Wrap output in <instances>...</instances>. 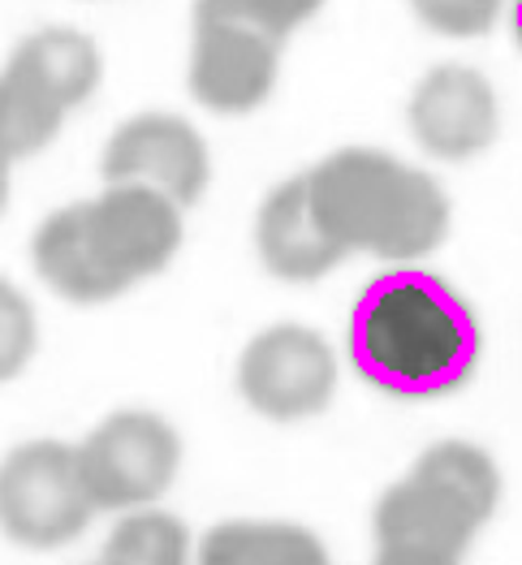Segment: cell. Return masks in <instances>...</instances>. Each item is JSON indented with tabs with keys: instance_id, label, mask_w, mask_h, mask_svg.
I'll list each match as a JSON object with an SVG mask.
<instances>
[{
	"instance_id": "obj_7",
	"label": "cell",
	"mask_w": 522,
	"mask_h": 565,
	"mask_svg": "<svg viewBox=\"0 0 522 565\" xmlns=\"http://www.w3.org/2000/svg\"><path fill=\"white\" fill-rule=\"evenodd\" d=\"M277 35L230 18L221 9L194 4V47H190V95L212 113H251L259 108L281 70Z\"/></svg>"
},
{
	"instance_id": "obj_4",
	"label": "cell",
	"mask_w": 522,
	"mask_h": 565,
	"mask_svg": "<svg viewBox=\"0 0 522 565\" xmlns=\"http://www.w3.org/2000/svg\"><path fill=\"white\" fill-rule=\"evenodd\" d=\"M95 501L78 471V449L26 440L0 462V531L22 548H61L87 531Z\"/></svg>"
},
{
	"instance_id": "obj_1",
	"label": "cell",
	"mask_w": 522,
	"mask_h": 565,
	"mask_svg": "<svg viewBox=\"0 0 522 565\" xmlns=\"http://www.w3.org/2000/svg\"><path fill=\"white\" fill-rule=\"evenodd\" d=\"M345 341L354 372L406 402L462 388L483 354L475 307L427 268H393L367 281L350 311Z\"/></svg>"
},
{
	"instance_id": "obj_19",
	"label": "cell",
	"mask_w": 522,
	"mask_h": 565,
	"mask_svg": "<svg viewBox=\"0 0 522 565\" xmlns=\"http://www.w3.org/2000/svg\"><path fill=\"white\" fill-rule=\"evenodd\" d=\"M199 4L242 18V22L277 35V40H289L302 22H311L324 9V0H199Z\"/></svg>"
},
{
	"instance_id": "obj_10",
	"label": "cell",
	"mask_w": 522,
	"mask_h": 565,
	"mask_svg": "<svg viewBox=\"0 0 522 565\" xmlns=\"http://www.w3.org/2000/svg\"><path fill=\"white\" fill-rule=\"evenodd\" d=\"M99 169L104 182H147L173 194L182 207L199 203L212 178L203 135L187 117L173 113H139L126 126H117V135L104 147Z\"/></svg>"
},
{
	"instance_id": "obj_11",
	"label": "cell",
	"mask_w": 522,
	"mask_h": 565,
	"mask_svg": "<svg viewBox=\"0 0 522 565\" xmlns=\"http://www.w3.org/2000/svg\"><path fill=\"white\" fill-rule=\"evenodd\" d=\"M255 246H259L264 268H268L273 277L294 281V285L329 277L332 268L350 255V250L320 225V216H316V207H311L307 173L281 182V186L264 199L259 221H255Z\"/></svg>"
},
{
	"instance_id": "obj_21",
	"label": "cell",
	"mask_w": 522,
	"mask_h": 565,
	"mask_svg": "<svg viewBox=\"0 0 522 565\" xmlns=\"http://www.w3.org/2000/svg\"><path fill=\"white\" fill-rule=\"evenodd\" d=\"M514 40L522 47V0H514Z\"/></svg>"
},
{
	"instance_id": "obj_12",
	"label": "cell",
	"mask_w": 522,
	"mask_h": 565,
	"mask_svg": "<svg viewBox=\"0 0 522 565\" xmlns=\"http://www.w3.org/2000/svg\"><path fill=\"white\" fill-rule=\"evenodd\" d=\"M31 259H35V273L40 281L65 298V302H113L117 294H126L130 285L121 281L95 250L92 234H87V212L83 203H70L61 212H52L44 225L35 230L31 242Z\"/></svg>"
},
{
	"instance_id": "obj_13",
	"label": "cell",
	"mask_w": 522,
	"mask_h": 565,
	"mask_svg": "<svg viewBox=\"0 0 522 565\" xmlns=\"http://www.w3.org/2000/svg\"><path fill=\"white\" fill-rule=\"evenodd\" d=\"M9 65L18 74H26L31 83H40L61 108L83 104L99 87V74H104L95 40L74 26H44V31L26 35L18 52L9 56Z\"/></svg>"
},
{
	"instance_id": "obj_9",
	"label": "cell",
	"mask_w": 522,
	"mask_h": 565,
	"mask_svg": "<svg viewBox=\"0 0 522 565\" xmlns=\"http://www.w3.org/2000/svg\"><path fill=\"white\" fill-rule=\"evenodd\" d=\"M411 135L427 156L462 164L483 156L501 135V104L492 83L471 65H436L411 95Z\"/></svg>"
},
{
	"instance_id": "obj_15",
	"label": "cell",
	"mask_w": 522,
	"mask_h": 565,
	"mask_svg": "<svg viewBox=\"0 0 522 565\" xmlns=\"http://www.w3.org/2000/svg\"><path fill=\"white\" fill-rule=\"evenodd\" d=\"M70 108H61L52 95L18 74L13 65L0 70V156L4 160H31L40 156L47 142L61 135Z\"/></svg>"
},
{
	"instance_id": "obj_3",
	"label": "cell",
	"mask_w": 522,
	"mask_h": 565,
	"mask_svg": "<svg viewBox=\"0 0 522 565\" xmlns=\"http://www.w3.org/2000/svg\"><path fill=\"white\" fill-rule=\"evenodd\" d=\"M501 471L471 440H436L406 479L384 488L372 514L380 562H458L497 514Z\"/></svg>"
},
{
	"instance_id": "obj_8",
	"label": "cell",
	"mask_w": 522,
	"mask_h": 565,
	"mask_svg": "<svg viewBox=\"0 0 522 565\" xmlns=\"http://www.w3.org/2000/svg\"><path fill=\"white\" fill-rule=\"evenodd\" d=\"M83 212L99 259L126 285L164 273L182 246V203L147 182H108Z\"/></svg>"
},
{
	"instance_id": "obj_14",
	"label": "cell",
	"mask_w": 522,
	"mask_h": 565,
	"mask_svg": "<svg viewBox=\"0 0 522 565\" xmlns=\"http://www.w3.org/2000/svg\"><path fill=\"white\" fill-rule=\"evenodd\" d=\"M199 557L212 565H221V562L311 565V562H329V548H324L307 526H294V522L234 519V522L212 526V531L203 535Z\"/></svg>"
},
{
	"instance_id": "obj_17",
	"label": "cell",
	"mask_w": 522,
	"mask_h": 565,
	"mask_svg": "<svg viewBox=\"0 0 522 565\" xmlns=\"http://www.w3.org/2000/svg\"><path fill=\"white\" fill-rule=\"evenodd\" d=\"M35 307L26 302L22 289H13L9 281H0V384L13 380L35 354Z\"/></svg>"
},
{
	"instance_id": "obj_18",
	"label": "cell",
	"mask_w": 522,
	"mask_h": 565,
	"mask_svg": "<svg viewBox=\"0 0 522 565\" xmlns=\"http://www.w3.org/2000/svg\"><path fill=\"white\" fill-rule=\"evenodd\" d=\"M411 4L427 31L449 40H475L497 26V13L505 0H411Z\"/></svg>"
},
{
	"instance_id": "obj_20",
	"label": "cell",
	"mask_w": 522,
	"mask_h": 565,
	"mask_svg": "<svg viewBox=\"0 0 522 565\" xmlns=\"http://www.w3.org/2000/svg\"><path fill=\"white\" fill-rule=\"evenodd\" d=\"M9 164H13V160L0 156V212H4V203H9Z\"/></svg>"
},
{
	"instance_id": "obj_2",
	"label": "cell",
	"mask_w": 522,
	"mask_h": 565,
	"mask_svg": "<svg viewBox=\"0 0 522 565\" xmlns=\"http://www.w3.org/2000/svg\"><path fill=\"white\" fill-rule=\"evenodd\" d=\"M311 207L350 255L419 259L449 234L440 182L376 147H341L307 173Z\"/></svg>"
},
{
	"instance_id": "obj_16",
	"label": "cell",
	"mask_w": 522,
	"mask_h": 565,
	"mask_svg": "<svg viewBox=\"0 0 522 565\" xmlns=\"http://www.w3.org/2000/svg\"><path fill=\"white\" fill-rule=\"evenodd\" d=\"M190 535L182 519L164 514V510H126V519L113 526V535L104 540V562H135V565H173L187 562Z\"/></svg>"
},
{
	"instance_id": "obj_6",
	"label": "cell",
	"mask_w": 522,
	"mask_h": 565,
	"mask_svg": "<svg viewBox=\"0 0 522 565\" xmlns=\"http://www.w3.org/2000/svg\"><path fill=\"white\" fill-rule=\"evenodd\" d=\"M237 388L246 406L273 424L311 419L337 393V354L316 329L273 324L242 350Z\"/></svg>"
},
{
	"instance_id": "obj_5",
	"label": "cell",
	"mask_w": 522,
	"mask_h": 565,
	"mask_svg": "<svg viewBox=\"0 0 522 565\" xmlns=\"http://www.w3.org/2000/svg\"><path fill=\"white\" fill-rule=\"evenodd\" d=\"M182 467L173 424L151 411H117L78 445V471L95 510H139L169 492Z\"/></svg>"
}]
</instances>
